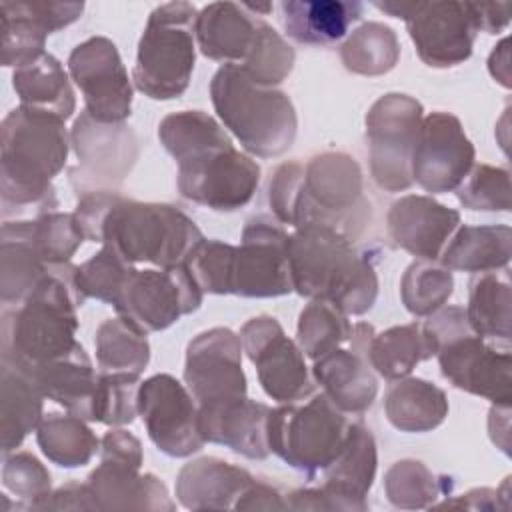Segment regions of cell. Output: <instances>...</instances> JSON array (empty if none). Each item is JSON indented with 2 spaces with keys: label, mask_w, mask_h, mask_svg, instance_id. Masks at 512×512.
Returning <instances> with one entry per match:
<instances>
[{
  "label": "cell",
  "mask_w": 512,
  "mask_h": 512,
  "mask_svg": "<svg viewBox=\"0 0 512 512\" xmlns=\"http://www.w3.org/2000/svg\"><path fill=\"white\" fill-rule=\"evenodd\" d=\"M302 176H304V164L298 160L280 164L272 174L270 188H268V202H270L274 218L280 224L290 226V222H292V212H294L296 198L300 192Z\"/></svg>",
  "instance_id": "51"
},
{
  "label": "cell",
  "mask_w": 512,
  "mask_h": 512,
  "mask_svg": "<svg viewBox=\"0 0 512 512\" xmlns=\"http://www.w3.org/2000/svg\"><path fill=\"white\" fill-rule=\"evenodd\" d=\"M352 324L348 314L326 300H310L296 326V342L306 358L316 360L348 342Z\"/></svg>",
  "instance_id": "42"
},
{
  "label": "cell",
  "mask_w": 512,
  "mask_h": 512,
  "mask_svg": "<svg viewBox=\"0 0 512 512\" xmlns=\"http://www.w3.org/2000/svg\"><path fill=\"white\" fill-rule=\"evenodd\" d=\"M454 292L452 270L436 260H414L400 280V298L412 316H430Z\"/></svg>",
  "instance_id": "43"
},
{
  "label": "cell",
  "mask_w": 512,
  "mask_h": 512,
  "mask_svg": "<svg viewBox=\"0 0 512 512\" xmlns=\"http://www.w3.org/2000/svg\"><path fill=\"white\" fill-rule=\"evenodd\" d=\"M240 342L246 358L254 364L266 396L280 404L306 400L314 394L316 382L306 366L298 342L286 336L274 316H254L240 328Z\"/></svg>",
  "instance_id": "14"
},
{
  "label": "cell",
  "mask_w": 512,
  "mask_h": 512,
  "mask_svg": "<svg viewBox=\"0 0 512 512\" xmlns=\"http://www.w3.org/2000/svg\"><path fill=\"white\" fill-rule=\"evenodd\" d=\"M384 412L396 430L422 434L438 428L446 420L448 398L436 384L406 376L390 382L384 394Z\"/></svg>",
  "instance_id": "34"
},
{
  "label": "cell",
  "mask_w": 512,
  "mask_h": 512,
  "mask_svg": "<svg viewBox=\"0 0 512 512\" xmlns=\"http://www.w3.org/2000/svg\"><path fill=\"white\" fill-rule=\"evenodd\" d=\"M378 468L372 430L360 420L350 424L346 444L338 458L322 472L318 488H298L286 494L288 510H368L366 494Z\"/></svg>",
  "instance_id": "12"
},
{
  "label": "cell",
  "mask_w": 512,
  "mask_h": 512,
  "mask_svg": "<svg viewBox=\"0 0 512 512\" xmlns=\"http://www.w3.org/2000/svg\"><path fill=\"white\" fill-rule=\"evenodd\" d=\"M490 440L508 456L510 454V406L492 404L488 414Z\"/></svg>",
  "instance_id": "58"
},
{
  "label": "cell",
  "mask_w": 512,
  "mask_h": 512,
  "mask_svg": "<svg viewBox=\"0 0 512 512\" xmlns=\"http://www.w3.org/2000/svg\"><path fill=\"white\" fill-rule=\"evenodd\" d=\"M242 354L240 334L224 326L204 330L188 342L184 384L198 406L246 394Z\"/></svg>",
  "instance_id": "21"
},
{
  "label": "cell",
  "mask_w": 512,
  "mask_h": 512,
  "mask_svg": "<svg viewBox=\"0 0 512 512\" xmlns=\"http://www.w3.org/2000/svg\"><path fill=\"white\" fill-rule=\"evenodd\" d=\"M264 20L236 2H210L194 22L198 50L216 62L240 66L254 50Z\"/></svg>",
  "instance_id": "26"
},
{
  "label": "cell",
  "mask_w": 512,
  "mask_h": 512,
  "mask_svg": "<svg viewBox=\"0 0 512 512\" xmlns=\"http://www.w3.org/2000/svg\"><path fill=\"white\" fill-rule=\"evenodd\" d=\"M88 492L96 510H166L172 512V502L166 484L150 472H140V466L100 458V464L86 478Z\"/></svg>",
  "instance_id": "25"
},
{
  "label": "cell",
  "mask_w": 512,
  "mask_h": 512,
  "mask_svg": "<svg viewBox=\"0 0 512 512\" xmlns=\"http://www.w3.org/2000/svg\"><path fill=\"white\" fill-rule=\"evenodd\" d=\"M378 10L406 24L418 58L430 68H452L472 56L478 24L472 2L384 0Z\"/></svg>",
  "instance_id": "9"
},
{
  "label": "cell",
  "mask_w": 512,
  "mask_h": 512,
  "mask_svg": "<svg viewBox=\"0 0 512 512\" xmlns=\"http://www.w3.org/2000/svg\"><path fill=\"white\" fill-rule=\"evenodd\" d=\"M434 358V348L420 322L400 324L374 334L368 350L370 366L386 380H400L412 374V370Z\"/></svg>",
  "instance_id": "38"
},
{
  "label": "cell",
  "mask_w": 512,
  "mask_h": 512,
  "mask_svg": "<svg viewBox=\"0 0 512 512\" xmlns=\"http://www.w3.org/2000/svg\"><path fill=\"white\" fill-rule=\"evenodd\" d=\"M372 220L370 200L358 162L344 152H322L304 164V176L290 226H330L350 240L362 236Z\"/></svg>",
  "instance_id": "7"
},
{
  "label": "cell",
  "mask_w": 512,
  "mask_h": 512,
  "mask_svg": "<svg viewBox=\"0 0 512 512\" xmlns=\"http://www.w3.org/2000/svg\"><path fill=\"white\" fill-rule=\"evenodd\" d=\"M176 182L186 200L216 212H234L254 198L260 166L232 144L180 164Z\"/></svg>",
  "instance_id": "18"
},
{
  "label": "cell",
  "mask_w": 512,
  "mask_h": 512,
  "mask_svg": "<svg viewBox=\"0 0 512 512\" xmlns=\"http://www.w3.org/2000/svg\"><path fill=\"white\" fill-rule=\"evenodd\" d=\"M510 280L508 268L474 274L468 284V306L464 308L474 334L486 340H510Z\"/></svg>",
  "instance_id": "37"
},
{
  "label": "cell",
  "mask_w": 512,
  "mask_h": 512,
  "mask_svg": "<svg viewBox=\"0 0 512 512\" xmlns=\"http://www.w3.org/2000/svg\"><path fill=\"white\" fill-rule=\"evenodd\" d=\"M140 374L132 372H100L94 398V418L106 426H126L138 416Z\"/></svg>",
  "instance_id": "46"
},
{
  "label": "cell",
  "mask_w": 512,
  "mask_h": 512,
  "mask_svg": "<svg viewBox=\"0 0 512 512\" xmlns=\"http://www.w3.org/2000/svg\"><path fill=\"white\" fill-rule=\"evenodd\" d=\"M0 148L2 218H36L56 210L52 180L66 166L70 152L66 120L20 104L2 120Z\"/></svg>",
  "instance_id": "1"
},
{
  "label": "cell",
  "mask_w": 512,
  "mask_h": 512,
  "mask_svg": "<svg viewBox=\"0 0 512 512\" xmlns=\"http://www.w3.org/2000/svg\"><path fill=\"white\" fill-rule=\"evenodd\" d=\"M292 288L308 300H326L348 316L366 314L378 296V276L368 252L342 232L304 224L288 234Z\"/></svg>",
  "instance_id": "2"
},
{
  "label": "cell",
  "mask_w": 512,
  "mask_h": 512,
  "mask_svg": "<svg viewBox=\"0 0 512 512\" xmlns=\"http://www.w3.org/2000/svg\"><path fill=\"white\" fill-rule=\"evenodd\" d=\"M294 48L268 22L262 24L258 42L250 56L238 66L252 82L274 88L284 82L294 68Z\"/></svg>",
  "instance_id": "47"
},
{
  "label": "cell",
  "mask_w": 512,
  "mask_h": 512,
  "mask_svg": "<svg viewBox=\"0 0 512 512\" xmlns=\"http://www.w3.org/2000/svg\"><path fill=\"white\" fill-rule=\"evenodd\" d=\"M34 220H4L0 236V298L2 306L20 304L48 274L34 246Z\"/></svg>",
  "instance_id": "31"
},
{
  "label": "cell",
  "mask_w": 512,
  "mask_h": 512,
  "mask_svg": "<svg viewBox=\"0 0 512 512\" xmlns=\"http://www.w3.org/2000/svg\"><path fill=\"white\" fill-rule=\"evenodd\" d=\"M294 292L288 264V232L268 214L246 220L234 246L230 294L242 298H278Z\"/></svg>",
  "instance_id": "13"
},
{
  "label": "cell",
  "mask_w": 512,
  "mask_h": 512,
  "mask_svg": "<svg viewBox=\"0 0 512 512\" xmlns=\"http://www.w3.org/2000/svg\"><path fill=\"white\" fill-rule=\"evenodd\" d=\"M94 348L100 372L142 374L150 362L146 334L120 316L108 318L98 326Z\"/></svg>",
  "instance_id": "41"
},
{
  "label": "cell",
  "mask_w": 512,
  "mask_h": 512,
  "mask_svg": "<svg viewBox=\"0 0 512 512\" xmlns=\"http://www.w3.org/2000/svg\"><path fill=\"white\" fill-rule=\"evenodd\" d=\"M254 476L226 460L204 456L184 464L176 476V498L188 510L234 508Z\"/></svg>",
  "instance_id": "27"
},
{
  "label": "cell",
  "mask_w": 512,
  "mask_h": 512,
  "mask_svg": "<svg viewBox=\"0 0 512 512\" xmlns=\"http://www.w3.org/2000/svg\"><path fill=\"white\" fill-rule=\"evenodd\" d=\"M312 378L330 402L346 414L366 412L378 394V382L366 354L336 348L312 364Z\"/></svg>",
  "instance_id": "28"
},
{
  "label": "cell",
  "mask_w": 512,
  "mask_h": 512,
  "mask_svg": "<svg viewBox=\"0 0 512 512\" xmlns=\"http://www.w3.org/2000/svg\"><path fill=\"white\" fill-rule=\"evenodd\" d=\"M158 140L176 164H186L232 144L222 124L202 110H180L158 124Z\"/></svg>",
  "instance_id": "36"
},
{
  "label": "cell",
  "mask_w": 512,
  "mask_h": 512,
  "mask_svg": "<svg viewBox=\"0 0 512 512\" xmlns=\"http://www.w3.org/2000/svg\"><path fill=\"white\" fill-rule=\"evenodd\" d=\"M478 30L486 34H498L510 24V2H472Z\"/></svg>",
  "instance_id": "57"
},
{
  "label": "cell",
  "mask_w": 512,
  "mask_h": 512,
  "mask_svg": "<svg viewBox=\"0 0 512 512\" xmlns=\"http://www.w3.org/2000/svg\"><path fill=\"white\" fill-rule=\"evenodd\" d=\"M138 416L152 444L170 458H188L206 444L200 432L198 402L178 378L154 374L138 390Z\"/></svg>",
  "instance_id": "17"
},
{
  "label": "cell",
  "mask_w": 512,
  "mask_h": 512,
  "mask_svg": "<svg viewBox=\"0 0 512 512\" xmlns=\"http://www.w3.org/2000/svg\"><path fill=\"white\" fill-rule=\"evenodd\" d=\"M434 508L458 510H510V476L498 488H472L452 500L434 504Z\"/></svg>",
  "instance_id": "53"
},
{
  "label": "cell",
  "mask_w": 512,
  "mask_h": 512,
  "mask_svg": "<svg viewBox=\"0 0 512 512\" xmlns=\"http://www.w3.org/2000/svg\"><path fill=\"white\" fill-rule=\"evenodd\" d=\"M204 292L184 264L134 270L112 304L116 314L144 334L170 328L202 306Z\"/></svg>",
  "instance_id": "11"
},
{
  "label": "cell",
  "mask_w": 512,
  "mask_h": 512,
  "mask_svg": "<svg viewBox=\"0 0 512 512\" xmlns=\"http://www.w3.org/2000/svg\"><path fill=\"white\" fill-rule=\"evenodd\" d=\"M200 240L202 230L180 208L124 196L106 214L100 236V244L114 248L130 264L148 262L156 268L184 264Z\"/></svg>",
  "instance_id": "5"
},
{
  "label": "cell",
  "mask_w": 512,
  "mask_h": 512,
  "mask_svg": "<svg viewBox=\"0 0 512 512\" xmlns=\"http://www.w3.org/2000/svg\"><path fill=\"white\" fill-rule=\"evenodd\" d=\"M386 226L394 244L408 254L418 260H438L460 226V212L432 196L406 194L390 206Z\"/></svg>",
  "instance_id": "23"
},
{
  "label": "cell",
  "mask_w": 512,
  "mask_h": 512,
  "mask_svg": "<svg viewBox=\"0 0 512 512\" xmlns=\"http://www.w3.org/2000/svg\"><path fill=\"white\" fill-rule=\"evenodd\" d=\"M442 376L458 390L510 406L512 402V354L496 348L486 338L466 330L444 342L436 356Z\"/></svg>",
  "instance_id": "20"
},
{
  "label": "cell",
  "mask_w": 512,
  "mask_h": 512,
  "mask_svg": "<svg viewBox=\"0 0 512 512\" xmlns=\"http://www.w3.org/2000/svg\"><path fill=\"white\" fill-rule=\"evenodd\" d=\"M340 60L358 76L388 74L400 60L398 36L382 22H364L340 46Z\"/></svg>",
  "instance_id": "40"
},
{
  "label": "cell",
  "mask_w": 512,
  "mask_h": 512,
  "mask_svg": "<svg viewBox=\"0 0 512 512\" xmlns=\"http://www.w3.org/2000/svg\"><path fill=\"white\" fill-rule=\"evenodd\" d=\"M44 394L30 370L0 362V444L2 454L20 448L24 438L42 420Z\"/></svg>",
  "instance_id": "32"
},
{
  "label": "cell",
  "mask_w": 512,
  "mask_h": 512,
  "mask_svg": "<svg viewBox=\"0 0 512 512\" xmlns=\"http://www.w3.org/2000/svg\"><path fill=\"white\" fill-rule=\"evenodd\" d=\"M2 66L20 68L46 50V38L84 12V2H12L2 0Z\"/></svg>",
  "instance_id": "22"
},
{
  "label": "cell",
  "mask_w": 512,
  "mask_h": 512,
  "mask_svg": "<svg viewBox=\"0 0 512 512\" xmlns=\"http://www.w3.org/2000/svg\"><path fill=\"white\" fill-rule=\"evenodd\" d=\"M70 80L84 96V112L96 122L120 124L132 112L134 88L116 44L90 36L68 56Z\"/></svg>",
  "instance_id": "16"
},
{
  "label": "cell",
  "mask_w": 512,
  "mask_h": 512,
  "mask_svg": "<svg viewBox=\"0 0 512 512\" xmlns=\"http://www.w3.org/2000/svg\"><path fill=\"white\" fill-rule=\"evenodd\" d=\"M12 86L22 106L54 114L62 120L72 118L76 110L70 74L50 52H44L34 62L16 68L12 74Z\"/></svg>",
  "instance_id": "35"
},
{
  "label": "cell",
  "mask_w": 512,
  "mask_h": 512,
  "mask_svg": "<svg viewBox=\"0 0 512 512\" xmlns=\"http://www.w3.org/2000/svg\"><path fill=\"white\" fill-rule=\"evenodd\" d=\"M34 510H96L92 496L88 492L86 482H68L54 492H50L44 500H40Z\"/></svg>",
  "instance_id": "55"
},
{
  "label": "cell",
  "mask_w": 512,
  "mask_h": 512,
  "mask_svg": "<svg viewBox=\"0 0 512 512\" xmlns=\"http://www.w3.org/2000/svg\"><path fill=\"white\" fill-rule=\"evenodd\" d=\"M196 6L190 2H166L156 6L138 40L132 82L152 100L180 98L196 64Z\"/></svg>",
  "instance_id": "6"
},
{
  "label": "cell",
  "mask_w": 512,
  "mask_h": 512,
  "mask_svg": "<svg viewBox=\"0 0 512 512\" xmlns=\"http://www.w3.org/2000/svg\"><path fill=\"white\" fill-rule=\"evenodd\" d=\"M284 34L308 46H328L342 40L364 14L358 0H282L278 4Z\"/></svg>",
  "instance_id": "29"
},
{
  "label": "cell",
  "mask_w": 512,
  "mask_h": 512,
  "mask_svg": "<svg viewBox=\"0 0 512 512\" xmlns=\"http://www.w3.org/2000/svg\"><path fill=\"white\" fill-rule=\"evenodd\" d=\"M268 414L270 406L248 398V394L198 406L204 440L226 446L250 460H264L270 456L266 432Z\"/></svg>",
  "instance_id": "24"
},
{
  "label": "cell",
  "mask_w": 512,
  "mask_h": 512,
  "mask_svg": "<svg viewBox=\"0 0 512 512\" xmlns=\"http://www.w3.org/2000/svg\"><path fill=\"white\" fill-rule=\"evenodd\" d=\"M234 508L236 510H288L286 494H280L278 488L266 482H258L256 478L238 498Z\"/></svg>",
  "instance_id": "56"
},
{
  "label": "cell",
  "mask_w": 512,
  "mask_h": 512,
  "mask_svg": "<svg viewBox=\"0 0 512 512\" xmlns=\"http://www.w3.org/2000/svg\"><path fill=\"white\" fill-rule=\"evenodd\" d=\"M34 220V246L46 264H66L86 240L74 212H46Z\"/></svg>",
  "instance_id": "48"
},
{
  "label": "cell",
  "mask_w": 512,
  "mask_h": 512,
  "mask_svg": "<svg viewBox=\"0 0 512 512\" xmlns=\"http://www.w3.org/2000/svg\"><path fill=\"white\" fill-rule=\"evenodd\" d=\"M210 100L222 126L252 156H280L296 140L298 116L288 94L252 82L236 64L214 72Z\"/></svg>",
  "instance_id": "4"
},
{
  "label": "cell",
  "mask_w": 512,
  "mask_h": 512,
  "mask_svg": "<svg viewBox=\"0 0 512 512\" xmlns=\"http://www.w3.org/2000/svg\"><path fill=\"white\" fill-rule=\"evenodd\" d=\"M100 458L120 460V462H128L142 468L144 452H142L140 440L132 432L120 426H114L100 438Z\"/></svg>",
  "instance_id": "54"
},
{
  "label": "cell",
  "mask_w": 512,
  "mask_h": 512,
  "mask_svg": "<svg viewBox=\"0 0 512 512\" xmlns=\"http://www.w3.org/2000/svg\"><path fill=\"white\" fill-rule=\"evenodd\" d=\"M508 44H510V40H508V36H504L488 56V72L504 88H510V84H512L510 82L512 76H510V48H508Z\"/></svg>",
  "instance_id": "59"
},
{
  "label": "cell",
  "mask_w": 512,
  "mask_h": 512,
  "mask_svg": "<svg viewBox=\"0 0 512 512\" xmlns=\"http://www.w3.org/2000/svg\"><path fill=\"white\" fill-rule=\"evenodd\" d=\"M36 442L42 454L62 468H80L100 452V438L86 420L70 412L44 414L36 428Z\"/></svg>",
  "instance_id": "39"
},
{
  "label": "cell",
  "mask_w": 512,
  "mask_h": 512,
  "mask_svg": "<svg viewBox=\"0 0 512 512\" xmlns=\"http://www.w3.org/2000/svg\"><path fill=\"white\" fill-rule=\"evenodd\" d=\"M512 228L508 224L458 226L440 254V264L456 272H496L510 264Z\"/></svg>",
  "instance_id": "33"
},
{
  "label": "cell",
  "mask_w": 512,
  "mask_h": 512,
  "mask_svg": "<svg viewBox=\"0 0 512 512\" xmlns=\"http://www.w3.org/2000/svg\"><path fill=\"white\" fill-rule=\"evenodd\" d=\"M352 420L320 392L306 404H280L268 414V446L290 468L316 476L342 452Z\"/></svg>",
  "instance_id": "8"
},
{
  "label": "cell",
  "mask_w": 512,
  "mask_h": 512,
  "mask_svg": "<svg viewBox=\"0 0 512 512\" xmlns=\"http://www.w3.org/2000/svg\"><path fill=\"white\" fill-rule=\"evenodd\" d=\"M450 486L452 482H442L426 464L412 458L394 462L384 474V492L390 504L402 510L432 508Z\"/></svg>",
  "instance_id": "44"
},
{
  "label": "cell",
  "mask_w": 512,
  "mask_h": 512,
  "mask_svg": "<svg viewBox=\"0 0 512 512\" xmlns=\"http://www.w3.org/2000/svg\"><path fill=\"white\" fill-rule=\"evenodd\" d=\"M134 270V264L124 260L114 248L102 244L92 258L76 266L74 284L84 302L88 298H96L100 302L114 304Z\"/></svg>",
  "instance_id": "45"
},
{
  "label": "cell",
  "mask_w": 512,
  "mask_h": 512,
  "mask_svg": "<svg viewBox=\"0 0 512 512\" xmlns=\"http://www.w3.org/2000/svg\"><path fill=\"white\" fill-rule=\"evenodd\" d=\"M122 194L118 190H90L78 196L74 216L90 242H100L102 224L110 208L118 202Z\"/></svg>",
  "instance_id": "52"
},
{
  "label": "cell",
  "mask_w": 512,
  "mask_h": 512,
  "mask_svg": "<svg viewBox=\"0 0 512 512\" xmlns=\"http://www.w3.org/2000/svg\"><path fill=\"white\" fill-rule=\"evenodd\" d=\"M474 160V144L458 116L436 110L422 118L412 156V180L422 190L430 194L456 190L472 170Z\"/></svg>",
  "instance_id": "19"
},
{
  "label": "cell",
  "mask_w": 512,
  "mask_h": 512,
  "mask_svg": "<svg viewBox=\"0 0 512 512\" xmlns=\"http://www.w3.org/2000/svg\"><path fill=\"white\" fill-rule=\"evenodd\" d=\"M2 486L20 498L26 510L44 500L52 492L48 468L30 452L2 454Z\"/></svg>",
  "instance_id": "50"
},
{
  "label": "cell",
  "mask_w": 512,
  "mask_h": 512,
  "mask_svg": "<svg viewBox=\"0 0 512 512\" xmlns=\"http://www.w3.org/2000/svg\"><path fill=\"white\" fill-rule=\"evenodd\" d=\"M30 372L44 398L60 404L66 412L92 422L100 372L92 368L80 342L66 356L44 362Z\"/></svg>",
  "instance_id": "30"
},
{
  "label": "cell",
  "mask_w": 512,
  "mask_h": 512,
  "mask_svg": "<svg viewBox=\"0 0 512 512\" xmlns=\"http://www.w3.org/2000/svg\"><path fill=\"white\" fill-rule=\"evenodd\" d=\"M70 146L78 160L70 168L78 196L90 190H116L138 160V140L128 124L96 122L86 112L74 120Z\"/></svg>",
  "instance_id": "15"
},
{
  "label": "cell",
  "mask_w": 512,
  "mask_h": 512,
  "mask_svg": "<svg viewBox=\"0 0 512 512\" xmlns=\"http://www.w3.org/2000/svg\"><path fill=\"white\" fill-rule=\"evenodd\" d=\"M74 270L70 262L52 264L24 302L2 306V360L32 370L72 352L78 344L76 308L84 304Z\"/></svg>",
  "instance_id": "3"
},
{
  "label": "cell",
  "mask_w": 512,
  "mask_h": 512,
  "mask_svg": "<svg viewBox=\"0 0 512 512\" xmlns=\"http://www.w3.org/2000/svg\"><path fill=\"white\" fill-rule=\"evenodd\" d=\"M424 118L422 104L400 92L380 96L366 112L370 174L386 192H404L412 180V156Z\"/></svg>",
  "instance_id": "10"
},
{
  "label": "cell",
  "mask_w": 512,
  "mask_h": 512,
  "mask_svg": "<svg viewBox=\"0 0 512 512\" xmlns=\"http://www.w3.org/2000/svg\"><path fill=\"white\" fill-rule=\"evenodd\" d=\"M510 192V172L506 168L474 164L468 176L456 188V198L468 210L508 212Z\"/></svg>",
  "instance_id": "49"
}]
</instances>
